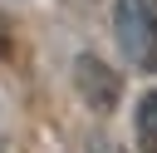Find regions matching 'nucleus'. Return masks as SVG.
Masks as SVG:
<instances>
[{
    "instance_id": "f03ea898",
    "label": "nucleus",
    "mask_w": 157,
    "mask_h": 153,
    "mask_svg": "<svg viewBox=\"0 0 157 153\" xmlns=\"http://www.w3.org/2000/svg\"><path fill=\"white\" fill-rule=\"evenodd\" d=\"M74 84H78V94L88 99V109H98V114H108V109L118 104V94H123L118 74H113L103 59H93V54H78V59H74Z\"/></svg>"
},
{
    "instance_id": "7ed1b4c3",
    "label": "nucleus",
    "mask_w": 157,
    "mask_h": 153,
    "mask_svg": "<svg viewBox=\"0 0 157 153\" xmlns=\"http://www.w3.org/2000/svg\"><path fill=\"white\" fill-rule=\"evenodd\" d=\"M137 148L157 153V89L142 94V104H137Z\"/></svg>"
},
{
    "instance_id": "f257e3e1",
    "label": "nucleus",
    "mask_w": 157,
    "mask_h": 153,
    "mask_svg": "<svg viewBox=\"0 0 157 153\" xmlns=\"http://www.w3.org/2000/svg\"><path fill=\"white\" fill-rule=\"evenodd\" d=\"M113 30H118L123 54L137 69H152L157 74V0H118Z\"/></svg>"
},
{
    "instance_id": "20e7f679",
    "label": "nucleus",
    "mask_w": 157,
    "mask_h": 153,
    "mask_svg": "<svg viewBox=\"0 0 157 153\" xmlns=\"http://www.w3.org/2000/svg\"><path fill=\"white\" fill-rule=\"evenodd\" d=\"M10 54V25H5V15H0V59Z\"/></svg>"
}]
</instances>
